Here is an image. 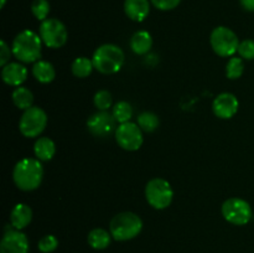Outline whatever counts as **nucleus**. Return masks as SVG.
<instances>
[{
    "mask_svg": "<svg viewBox=\"0 0 254 253\" xmlns=\"http://www.w3.org/2000/svg\"><path fill=\"white\" fill-rule=\"evenodd\" d=\"M210 44L216 55L221 57H232L238 52L240 40L237 34L227 26H217L212 30Z\"/></svg>",
    "mask_w": 254,
    "mask_h": 253,
    "instance_id": "nucleus-6",
    "label": "nucleus"
},
{
    "mask_svg": "<svg viewBox=\"0 0 254 253\" xmlns=\"http://www.w3.org/2000/svg\"><path fill=\"white\" fill-rule=\"evenodd\" d=\"M145 198L155 210H165L173 202V186L163 178L151 179L145 186Z\"/></svg>",
    "mask_w": 254,
    "mask_h": 253,
    "instance_id": "nucleus-5",
    "label": "nucleus"
},
{
    "mask_svg": "<svg viewBox=\"0 0 254 253\" xmlns=\"http://www.w3.org/2000/svg\"><path fill=\"white\" fill-rule=\"evenodd\" d=\"M138 126H140V129L143 131H146V133H153L154 130H156L160 124V121H159V117L156 116L153 112H143L138 116Z\"/></svg>",
    "mask_w": 254,
    "mask_h": 253,
    "instance_id": "nucleus-24",
    "label": "nucleus"
},
{
    "mask_svg": "<svg viewBox=\"0 0 254 253\" xmlns=\"http://www.w3.org/2000/svg\"><path fill=\"white\" fill-rule=\"evenodd\" d=\"M11 98L15 106L19 109H22V111L31 108L32 104H34V94L26 87H16L12 92Z\"/></svg>",
    "mask_w": 254,
    "mask_h": 253,
    "instance_id": "nucleus-21",
    "label": "nucleus"
},
{
    "mask_svg": "<svg viewBox=\"0 0 254 253\" xmlns=\"http://www.w3.org/2000/svg\"><path fill=\"white\" fill-rule=\"evenodd\" d=\"M11 50L15 59L22 63L37 62L41 57L42 40L32 30H22L14 37Z\"/></svg>",
    "mask_w": 254,
    "mask_h": 253,
    "instance_id": "nucleus-2",
    "label": "nucleus"
},
{
    "mask_svg": "<svg viewBox=\"0 0 254 253\" xmlns=\"http://www.w3.org/2000/svg\"><path fill=\"white\" fill-rule=\"evenodd\" d=\"M240 108V102L235 94L223 92L218 94L212 103V111L216 117L221 119H231L236 116Z\"/></svg>",
    "mask_w": 254,
    "mask_h": 253,
    "instance_id": "nucleus-13",
    "label": "nucleus"
},
{
    "mask_svg": "<svg viewBox=\"0 0 254 253\" xmlns=\"http://www.w3.org/2000/svg\"><path fill=\"white\" fill-rule=\"evenodd\" d=\"M240 2L246 11L254 12V0H240Z\"/></svg>",
    "mask_w": 254,
    "mask_h": 253,
    "instance_id": "nucleus-32",
    "label": "nucleus"
},
{
    "mask_svg": "<svg viewBox=\"0 0 254 253\" xmlns=\"http://www.w3.org/2000/svg\"><path fill=\"white\" fill-rule=\"evenodd\" d=\"M88 243L94 250H106L112 241L111 232H108L104 228H94L88 233Z\"/></svg>",
    "mask_w": 254,
    "mask_h": 253,
    "instance_id": "nucleus-20",
    "label": "nucleus"
},
{
    "mask_svg": "<svg viewBox=\"0 0 254 253\" xmlns=\"http://www.w3.org/2000/svg\"><path fill=\"white\" fill-rule=\"evenodd\" d=\"M47 126V114L40 107L26 109L22 113L19 122V130L26 138H36Z\"/></svg>",
    "mask_w": 254,
    "mask_h": 253,
    "instance_id": "nucleus-8",
    "label": "nucleus"
},
{
    "mask_svg": "<svg viewBox=\"0 0 254 253\" xmlns=\"http://www.w3.org/2000/svg\"><path fill=\"white\" fill-rule=\"evenodd\" d=\"M112 114L116 118L117 123H127V122H130L131 117H133V107L128 102L121 101L114 104L113 109H112Z\"/></svg>",
    "mask_w": 254,
    "mask_h": 253,
    "instance_id": "nucleus-23",
    "label": "nucleus"
},
{
    "mask_svg": "<svg viewBox=\"0 0 254 253\" xmlns=\"http://www.w3.org/2000/svg\"><path fill=\"white\" fill-rule=\"evenodd\" d=\"M5 2H6V0H1V4H0V7H4L5 6Z\"/></svg>",
    "mask_w": 254,
    "mask_h": 253,
    "instance_id": "nucleus-33",
    "label": "nucleus"
},
{
    "mask_svg": "<svg viewBox=\"0 0 254 253\" xmlns=\"http://www.w3.org/2000/svg\"><path fill=\"white\" fill-rule=\"evenodd\" d=\"M93 68L94 66L92 59H88V57L84 56L77 57L72 62L71 66L72 73L76 77H78V78H86V77H88L92 73V71H93Z\"/></svg>",
    "mask_w": 254,
    "mask_h": 253,
    "instance_id": "nucleus-22",
    "label": "nucleus"
},
{
    "mask_svg": "<svg viewBox=\"0 0 254 253\" xmlns=\"http://www.w3.org/2000/svg\"><path fill=\"white\" fill-rule=\"evenodd\" d=\"M223 218L235 226H245L252 220L253 211L250 202L241 197H230L221 207Z\"/></svg>",
    "mask_w": 254,
    "mask_h": 253,
    "instance_id": "nucleus-7",
    "label": "nucleus"
},
{
    "mask_svg": "<svg viewBox=\"0 0 254 253\" xmlns=\"http://www.w3.org/2000/svg\"><path fill=\"white\" fill-rule=\"evenodd\" d=\"M151 4L159 10H163V11H168V10L175 9L176 6H179V4L181 2V0H150Z\"/></svg>",
    "mask_w": 254,
    "mask_h": 253,
    "instance_id": "nucleus-30",
    "label": "nucleus"
},
{
    "mask_svg": "<svg viewBox=\"0 0 254 253\" xmlns=\"http://www.w3.org/2000/svg\"><path fill=\"white\" fill-rule=\"evenodd\" d=\"M87 129L89 133L98 138H106L117 130V121L108 111H98L92 114L87 121Z\"/></svg>",
    "mask_w": 254,
    "mask_h": 253,
    "instance_id": "nucleus-11",
    "label": "nucleus"
},
{
    "mask_svg": "<svg viewBox=\"0 0 254 253\" xmlns=\"http://www.w3.org/2000/svg\"><path fill=\"white\" fill-rule=\"evenodd\" d=\"M26 67L20 62H9L1 68V78L7 86L20 87L27 78Z\"/></svg>",
    "mask_w": 254,
    "mask_h": 253,
    "instance_id": "nucleus-14",
    "label": "nucleus"
},
{
    "mask_svg": "<svg viewBox=\"0 0 254 253\" xmlns=\"http://www.w3.org/2000/svg\"><path fill=\"white\" fill-rule=\"evenodd\" d=\"M245 72V62L242 57L232 56L226 64V76L230 79H238Z\"/></svg>",
    "mask_w": 254,
    "mask_h": 253,
    "instance_id": "nucleus-25",
    "label": "nucleus"
},
{
    "mask_svg": "<svg viewBox=\"0 0 254 253\" xmlns=\"http://www.w3.org/2000/svg\"><path fill=\"white\" fill-rule=\"evenodd\" d=\"M93 102L98 111H108L112 104H113V98H112L111 92L106 91V89H101V91L94 94Z\"/></svg>",
    "mask_w": 254,
    "mask_h": 253,
    "instance_id": "nucleus-26",
    "label": "nucleus"
},
{
    "mask_svg": "<svg viewBox=\"0 0 254 253\" xmlns=\"http://www.w3.org/2000/svg\"><path fill=\"white\" fill-rule=\"evenodd\" d=\"M29 240L20 230L5 231L0 242V253H29Z\"/></svg>",
    "mask_w": 254,
    "mask_h": 253,
    "instance_id": "nucleus-12",
    "label": "nucleus"
},
{
    "mask_svg": "<svg viewBox=\"0 0 254 253\" xmlns=\"http://www.w3.org/2000/svg\"><path fill=\"white\" fill-rule=\"evenodd\" d=\"M32 220V210L26 203H17L10 212V223L15 230H24Z\"/></svg>",
    "mask_w": 254,
    "mask_h": 253,
    "instance_id": "nucleus-16",
    "label": "nucleus"
},
{
    "mask_svg": "<svg viewBox=\"0 0 254 253\" xmlns=\"http://www.w3.org/2000/svg\"><path fill=\"white\" fill-rule=\"evenodd\" d=\"M56 153V145L54 140L47 136H40L34 145V154L39 160L49 161L51 160Z\"/></svg>",
    "mask_w": 254,
    "mask_h": 253,
    "instance_id": "nucleus-19",
    "label": "nucleus"
},
{
    "mask_svg": "<svg viewBox=\"0 0 254 253\" xmlns=\"http://www.w3.org/2000/svg\"><path fill=\"white\" fill-rule=\"evenodd\" d=\"M143 230V221L136 213L126 211L114 216L109 223L112 237L119 242L135 238Z\"/></svg>",
    "mask_w": 254,
    "mask_h": 253,
    "instance_id": "nucleus-4",
    "label": "nucleus"
},
{
    "mask_svg": "<svg viewBox=\"0 0 254 253\" xmlns=\"http://www.w3.org/2000/svg\"><path fill=\"white\" fill-rule=\"evenodd\" d=\"M94 68L103 74H114L123 67L126 56L123 50L113 44H104L97 47L92 56Z\"/></svg>",
    "mask_w": 254,
    "mask_h": 253,
    "instance_id": "nucleus-3",
    "label": "nucleus"
},
{
    "mask_svg": "<svg viewBox=\"0 0 254 253\" xmlns=\"http://www.w3.org/2000/svg\"><path fill=\"white\" fill-rule=\"evenodd\" d=\"M37 247H39L40 252L51 253V252H54L57 247H59V240H57L54 235H46L39 241V245H37Z\"/></svg>",
    "mask_w": 254,
    "mask_h": 253,
    "instance_id": "nucleus-28",
    "label": "nucleus"
},
{
    "mask_svg": "<svg viewBox=\"0 0 254 253\" xmlns=\"http://www.w3.org/2000/svg\"><path fill=\"white\" fill-rule=\"evenodd\" d=\"M129 46L134 54L145 55L153 47V37L145 30H139V31L134 32L133 36L130 37Z\"/></svg>",
    "mask_w": 254,
    "mask_h": 253,
    "instance_id": "nucleus-17",
    "label": "nucleus"
},
{
    "mask_svg": "<svg viewBox=\"0 0 254 253\" xmlns=\"http://www.w3.org/2000/svg\"><path fill=\"white\" fill-rule=\"evenodd\" d=\"M40 37L50 49H60L66 45L68 32L64 22L59 19L50 17L44 20L40 25Z\"/></svg>",
    "mask_w": 254,
    "mask_h": 253,
    "instance_id": "nucleus-9",
    "label": "nucleus"
},
{
    "mask_svg": "<svg viewBox=\"0 0 254 253\" xmlns=\"http://www.w3.org/2000/svg\"><path fill=\"white\" fill-rule=\"evenodd\" d=\"M116 140L122 149L127 151H136L141 148L144 143L143 130L140 126L131 122L119 124L114 133Z\"/></svg>",
    "mask_w": 254,
    "mask_h": 253,
    "instance_id": "nucleus-10",
    "label": "nucleus"
},
{
    "mask_svg": "<svg viewBox=\"0 0 254 253\" xmlns=\"http://www.w3.org/2000/svg\"><path fill=\"white\" fill-rule=\"evenodd\" d=\"M11 55V47H9V45H7L4 40H1V41H0V64H1V67H4L5 64L9 63Z\"/></svg>",
    "mask_w": 254,
    "mask_h": 253,
    "instance_id": "nucleus-31",
    "label": "nucleus"
},
{
    "mask_svg": "<svg viewBox=\"0 0 254 253\" xmlns=\"http://www.w3.org/2000/svg\"><path fill=\"white\" fill-rule=\"evenodd\" d=\"M124 11L130 20L141 22L148 17L150 12V2L149 0H126Z\"/></svg>",
    "mask_w": 254,
    "mask_h": 253,
    "instance_id": "nucleus-15",
    "label": "nucleus"
},
{
    "mask_svg": "<svg viewBox=\"0 0 254 253\" xmlns=\"http://www.w3.org/2000/svg\"><path fill=\"white\" fill-rule=\"evenodd\" d=\"M238 55L243 60H254V40H243L238 47Z\"/></svg>",
    "mask_w": 254,
    "mask_h": 253,
    "instance_id": "nucleus-29",
    "label": "nucleus"
},
{
    "mask_svg": "<svg viewBox=\"0 0 254 253\" xmlns=\"http://www.w3.org/2000/svg\"><path fill=\"white\" fill-rule=\"evenodd\" d=\"M31 12L40 21L49 19L47 16L50 12V2L47 0H34L31 4Z\"/></svg>",
    "mask_w": 254,
    "mask_h": 253,
    "instance_id": "nucleus-27",
    "label": "nucleus"
},
{
    "mask_svg": "<svg viewBox=\"0 0 254 253\" xmlns=\"http://www.w3.org/2000/svg\"><path fill=\"white\" fill-rule=\"evenodd\" d=\"M44 174L41 160L37 158H24L14 166L12 180L20 190L34 191L41 185Z\"/></svg>",
    "mask_w": 254,
    "mask_h": 253,
    "instance_id": "nucleus-1",
    "label": "nucleus"
},
{
    "mask_svg": "<svg viewBox=\"0 0 254 253\" xmlns=\"http://www.w3.org/2000/svg\"><path fill=\"white\" fill-rule=\"evenodd\" d=\"M31 72L35 79L44 84L50 83L56 77V71H55L54 64L49 61H44V60H39L37 62H35Z\"/></svg>",
    "mask_w": 254,
    "mask_h": 253,
    "instance_id": "nucleus-18",
    "label": "nucleus"
}]
</instances>
